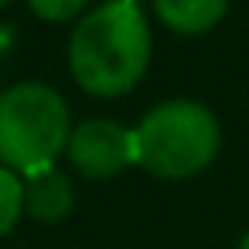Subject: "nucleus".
Returning a JSON list of instances; mask_svg holds the SVG:
<instances>
[{"mask_svg":"<svg viewBox=\"0 0 249 249\" xmlns=\"http://www.w3.org/2000/svg\"><path fill=\"white\" fill-rule=\"evenodd\" d=\"M150 65V28L137 4H103L69 41V69L92 96L130 92Z\"/></svg>","mask_w":249,"mask_h":249,"instance_id":"f257e3e1","label":"nucleus"},{"mask_svg":"<svg viewBox=\"0 0 249 249\" xmlns=\"http://www.w3.org/2000/svg\"><path fill=\"white\" fill-rule=\"evenodd\" d=\"M218 143V120L195 99L160 103L133 130L137 164L157 178H191L205 171L215 160Z\"/></svg>","mask_w":249,"mask_h":249,"instance_id":"f03ea898","label":"nucleus"},{"mask_svg":"<svg viewBox=\"0 0 249 249\" xmlns=\"http://www.w3.org/2000/svg\"><path fill=\"white\" fill-rule=\"evenodd\" d=\"M72 120L65 99L41 82H18L0 92V160L14 174H35L69 147Z\"/></svg>","mask_w":249,"mask_h":249,"instance_id":"7ed1b4c3","label":"nucleus"},{"mask_svg":"<svg viewBox=\"0 0 249 249\" xmlns=\"http://www.w3.org/2000/svg\"><path fill=\"white\" fill-rule=\"evenodd\" d=\"M65 154L75 164V171H82L86 178H113L126 164H137L133 130H126V126H120L113 120H86V123H79L72 130V137H69Z\"/></svg>","mask_w":249,"mask_h":249,"instance_id":"20e7f679","label":"nucleus"},{"mask_svg":"<svg viewBox=\"0 0 249 249\" xmlns=\"http://www.w3.org/2000/svg\"><path fill=\"white\" fill-rule=\"evenodd\" d=\"M75 191L58 167H45L24 178V212L38 222H58L72 212Z\"/></svg>","mask_w":249,"mask_h":249,"instance_id":"39448f33","label":"nucleus"},{"mask_svg":"<svg viewBox=\"0 0 249 249\" xmlns=\"http://www.w3.org/2000/svg\"><path fill=\"white\" fill-rule=\"evenodd\" d=\"M154 7H157V18L171 31L205 35L225 18L229 0H154Z\"/></svg>","mask_w":249,"mask_h":249,"instance_id":"423d86ee","label":"nucleus"},{"mask_svg":"<svg viewBox=\"0 0 249 249\" xmlns=\"http://www.w3.org/2000/svg\"><path fill=\"white\" fill-rule=\"evenodd\" d=\"M21 208H24V184L14 171L0 167V235H7L18 218H21Z\"/></svg>","mask_w":249,"mask_h":249,"instance_id":"0eeeda50","label":"nucleus"},{"mask_svg":"<svg viewBox=\"0 0 249 249\" xmlns=\"http://www.w3.org/2000/svg\"><path fill=\"white\" fill-rule=\"evenodd\" d=\"M28 7L45 21H69L86 7V0H28Z\"/></svg>","mask_w":249,"mask_h":249,"instance_id":"6e6552de","label":"nucleus"},{"mask_svg":"<svg viewBox=\"0 0 249 249\" xmlns=\"http://www.w3.org/2000/svg\"><path fill=\"white\" fill-rule=\"evenodd\" d=\"M239 249H249V232L242 235V242H239Z\"/></svg>","mask_w":249,"mask_h":249,"instance_id":"1a4fd4ad","label":"nucleus"},{"mask_svg":"<svg viewBox=\"0 0 249 249\" xmlns=\"http://www.w3.org/2000/svg\"><path fill=\"white\" fill-rule=\"evenodd\" d=\"M109 4H137V0H109Z\"/></svg>","mask_w":249,"mask_h":249,"instance_id":"9d476101","label":"nucleus"},{"mask_svg":"<svg viewBox=\"0 0 249 249\" xmlns=\"http://www.w3.org/2000/svg\"><path fill=\"white\" fill-rule=\"evenodd\" d=\"M4 4H7V0H0V7H4Z\"/></svg>","mask_w":249,"mask_h":249,"instance_id":"9b49d317","label":"nucleus"}]
</instances>
